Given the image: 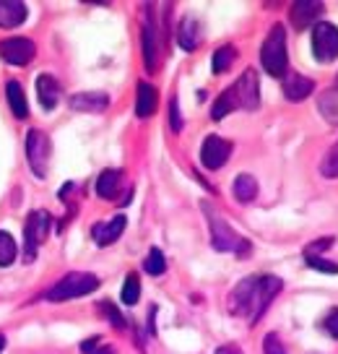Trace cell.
I'll return each mask as SVG.
<instances>
[{
  "mask_svg": "<svg viewBox=\"0 0 338 354\" xmlns=\"http://www.w3.org/2000/svg\"><path fill=\"white\" fill-rule=\"evenodd\" d=\"M284 281L279 277H247L242 279L229 295V313L234 318H245L247 323H258L268 310Z\"/></svg>",
  "mask_w": 338,
  "mask_h": 354,
  "instance_id": "cell-1",
  "label": "cell"
},
{
  "mask_svg": "<svg viewBox=\"0 0 338 354\" xmlns=\"http://www.w3.org/2000/svg\"><path fill=\"white\" fill-rule=\"evenodd\" d=\"M258 107H261V84H258V73L250 68L237 78L234 86L218 94L216 102L211 104V118L224 120L234 110H258Z\"/></svg>",
  "mask_w": 338,
  "mask_h": 354,
  "instance_id": "cell-2",
  "label": "cell"
},
{
  "mask_svg": "<svg viewBox=\"0 0 338 354\" xmlns=\"http://www.w3.org/2000/svg\"><path fill=\"white\" fill-rule=\"evenodd\" d=\"M203 214H206V219H208V234H211L214 250H218V253H240L242 258L250 253L252 245L247 243L245 237H240V234L234 232L229 224L221 219L211 206H203Z\"/></svg>",
  "mask_w": 338,
  "mask_h": 354,
  "instance_id": "cell-3",
  "label": "cell"
},
{
  "mask_svg": "<svg viewBox=\"0 0 338 354\" xmlns=\"http://www.w3.org/2000/svg\"><path fill=\"white\" fill-rule=\"evenodd\" d=\"M99 289V277L88 274V271H71L66 277L60 279L57 284L44 292V299L50 302H66V299H78V297H86L91 292Z\"/></svg>",
  "mask_w": 338,
  "mask_h": 354,
  "instance_id": "cell-4",
  "label": "cell"
},
{
  "mask_svg": "<svg viewBox=\"0 0 338 354\" xmlns=\"http://www.w3.org/2000/svg\"><path fill=\"white\" fill-rule=\"evenodd\" d=\"M263 71L273 78H284L289 71V53H286V32L284 26H273L261 47Z\"/></svg>",
  "mask_w": 338,
  "mask_h": 354,
  "instance_id": "cell-5",
  "label": "cell"
},
{
  "mask_svg": "<svg viewBox=\"0 0 338 354\" xmlns=\"http://www.w3.org/2000/svg\"><path fill=\"white\" fill-rule=\"evenodd\" d=\"M50 224H53V216L42 209H34L26 216V224H24V263H34L39 245L50 234Z\"/></svg>",
  "mask_w": 338,
  "mask_h": 354,
  "instance_id": "cell-6",
  "label": "cell"
},
{
  "mask_svg": "<svg viewBox=\"0 0 338 354\" xmlns=\"http://www.w3.org/2000/svg\"><path fill=\"white\" fill-rule=\"evenodd\" d=\"M50 156H53V144H50V136L42 131L26 133V162L32 167L34 177H47V167H50Z\"/></svg>",
  "mask_w": 338,
  "mask_h": 354,
  "instance_id": "cell-7",
  "label": "cell"
},
{
  "mask_svg": "<svg viewBox=\"0 0 338 354\" xmlns=\"http://www.w3.org/2000/svg\"><path fill=\"white\" fill-rule=\"evenodd\" d=\"M312 55L317 63H333L338 57V29L330 21H317L312 29Z\"/></svg>",
  "mask_w": 338,
  "mask_h": 354,
  "instance_id": "cell-8",
  "label": "cell"
},
{
  "mask_svg": "<svg viewBox=\"0 0 338 354\" xmlns=\"http://www.w3.org/2000/svg\"><path fill=\"white\" fill-rule=\"evenodd\" d=\"M34 55H37V47L26 37H8V39L0 42V57L8 66H16V68L29 66L34 60Z\"/></svg>",
  "mask_w": 338,
  "mask_h": 354,
  "instance_id": "cell-9",
  "label": "cell"
},
{
  "mask_svg": "<svg viewBox=\"0 0 338 354\" xmlns=\"http://www.w3.org/2000/svg\"><path fill=\"white\" fill-rule=\"evenodd\" d=\"M232 154V144L224 141L221 136H206L203 146H200V162L206 169H221L227 165V159Z\"/></svg>",
  "mask_w": 338,
  "mask_h": 354,
  "instance_id": "cell-10",
  "label": "cell"
},
{
  "mask_svg": "<svg viewBox=\"0 0 338 354\" xmlns=\"http://www.w3.org/2000/svg\"><path fill=\"white\" fill-rule=\"evenodd\" d=\"M143 66L149 73H156L159 68V32H156V19L151 13L143 24Z\"/></svg>",
  "mask_w": 338,
  "mask_h": 354,
  "instance_id": "cell-11",
  "label": "cell"
},
{
  "mask_svg": "<svg viewBox=\"0 0 338 354\" xmlns=\"http://www.w3.org/2000/svg\"><path fill=\"white\" fill-rule=\"evenodd\" d=\"M323 3L320 0H297L289 8V19L294 24V29H307L310 24H317V19L323 16Z\"/></svg>",
  "mask_w": 338,
  "mask_h": 354,
  "instance_id": "cell-12",
  "label": "cell"
},
{
  "mask_svg": "<svg viewBox=\"0 0 338 354\" xmlns=\"http://www.w3.org/2000/svg\"><path fill=\"white\" fill-rule=\"evenodd\" d=\"M128 227V219L122 216V214H118L115 219L109 221H99V224H94L91 227V237H94V243L99 245V248H107V245L118 243L120 240L122 230Z\"/></svg>",
  "mask_w": 338,
  "mask_h": 354,
  "instance_id": "cell-13",
  "label": "cell"
},
{
  "mask_svg": "<svg viewBox=\"0 0 338 354\" xmlns=\"http://www.w3.org/2000/svg\"><path fill=\"white\" fill-rule=\"evenodd\" d=\"M60 94H63V88L57 84V78L50 76V73H39L37 76V97H39V104H42L44 112H53L57 107Z\"/></svg>",
  "mask_w": 338,
  "mask_h": 354,
  "instance_id": "cell-14",
  "label": "cell"
},
{
  "mask_svg": "<svg viewBox=\"0 0 338 354\" xmlns=\"http://www.w3.org/2000/svg\"><path fill=\"white\" fill-rule=\"evenodd\" d=\"M68 104L76 112H104L109 107V97L104 91H78L68 100Z\"/></svg>",
  "mask_w": 338,
  "mask_h": 354,
  "instance_id": "cell-15",
  "label": "cell"
},
{
  "mask_svg": "<svg viewBox=\"0 0 338 354\" xmlns=\"http://www.w3.org/2000/svg\"><path fill=\"white\" fill-rule=\"evenodd\" d=\"M29 16V8L21 0H0V26L3 29H16L21 26Z\"/></svg>",
  "mask_w": 338,
  "mask_h": 354,
  "instance_id": "cell-16",
  "label": "cell"
},
{
  "mask_svg": "<svg viewBox=\"0 0 338 354\" xmlns=\"http://www.w3.org/2000/svg\"><path fill=\"white\" fill-rule=\"evenodd\" d=\"M281 86H284V97L289 102H302L312 94L315 81L307 76H299V73H289V76H284V84H281Z\"/></svg>",
  "mask_w": 338,
  "mask_h": 354,
  "instance_id": "cell-17",
  "label": "cell"
},
{
  "mask_svg": "<svg viewBox=\"0 0 338 354\" xmlns=\"http://www.w3.org/2000/svg\"><path fill=\"white\" fill-rule=\"evenodd\" d=\"M122 193V172L120 169H104L97 177V196L104 201H115Z\"/></svg>",
  "mask_w": 338,
  "mask_h": 354,
  "instance_id": "cell-18",
  "label": "cell"
},
{
  "mask_svg": "<svg viewBox=\"0 0 338 354\" xmlns=\"http://www.w3.org/2000/svg\"><path fill=\"white\" fill-rule=\"evenodd\" d=\"M177 42L187 53L198 50V44H200V24H198L196 16H185L180 21V26H177Z\"/></svg>",
  "mask_w": 338,
  "mask_h": 354,
  "instance_id": "cell-19",
  "label": "cell"
},
{
  "mask_svg": "<svg viewBox=\"0 0 338 354\" xmlns=\"http://www.w3.org/2000/svg\"><path fill=\"white\" fill-rule=\"evenodd\" d=\"M159 104V94L149 81H138V94H135V115L138 118H151Z\"/></svg>",
  "mask_w": 338,
  "mask_h": 354,
  "instance_id": "cell-20",
  "label": "cell"
},
{
  "mask_svg": "<svg viewBox=\"0 0 338 354\" xmlns=\"http://www.w3.org/2000/svg\"><path fill=\"white\" fill-rule=\"evenodd\" d=\"M6 97H8L13 118L26 120V118H29V104H26V94H24V86L19 84V81H8V86H6Z\"/></svg>",
  "mask_w": 338,
  "mask_h": 354,
  "instance_id": "cell-21",
  "label": "cell"
},
{
  "mask_svg": "<svg viewBox=\"0 0 338 354\" xmlns=\"http://www.w3.org/2000/svg\"><path fill=\"white\" fill-rule=\"evenodd\" d=\"M232 193L240 203H250L258 196V180L252 175H237L234 177V185H232Z\"/></svg>",
  "mask_w": 338,
  "mask_h": 354,
  "instance_id": "cell-22",
  "label": "cell"
},
{
  "mask_svg": "<svg viewBox=\"0 0 338 354\" xmlns=\"http://www.w3.org/2000/svg\"><path fill=\"white\" fill-rule=\"evenodd\" d=\"M317 110H320V115H323L328 122L338 125V86L328 88V91H323V94L317 97Z\"/></svg>",
  "mask_w": 338,
  "mask_h": 354,
  "instance_id": "cell-23",
  "label": "cell"
},
{
  "mask_svg": "<svg viewBox=\"0 0 338 354\" xmlns=\"http://www.w3.org/2000/svg\"><path fill=\"white\" fill-rule=\"evenodd\" d=\"M234 60H237V50H234L232 44H224V47H218L216 53H214L211 68H214V73H227Z\"/></svg>",
  "mask_w": 338,
  "mask_h": 354,
  "instance_id": "cell-24",
  "label": "cell"
},
{
  "mask_svg": "<svg viewBox=\"0 0 338 354\" xmlns=\"http://www.w3.org/2000/svg\"><path fill=\"white\" fill-rule=\"evenodd\" d=\"M143 268H146L149 277H162L164 268H167V261H164V253L159 248H151V250H149L146 261H143Z\"/></svg>",
  "mask_w": 338,
  "mask_h": 354,
  "instance_id": "cell-25",
  "label": "cell"
},
{
  "mask_svg": "<svg viewBox=\"0 0 338 354\" xmlns=\"http://www.w3.org/2000/svg\"><path fill=\"white\" fill-rule=\"evenodd\" d=\"M19 255V248H16V240H13L8 232H0V266H11Z\"/></svg>",
  "mask_w": 338,
  "mask_h": 354,
  "instance_id": "cell-26",
  "label": "cell"
},
{
  "mask_svg": "<svg viewBox=\"0 0 338 354\" xmlns=\"http://www.w3.org/2000/svg\"><path fill=\"white\" fill-rule=\"evenodd\" d=\"M120 297H122V302H125L128 308H133V305L141 299V281H138V277H135V274H131V277L125 279Z\"/></svg>",
  "mask_w": 338,
  "mask_h": 354,
  "instance_id": "cell-27",
  "label": "cell"
},
{
  "mask_svg": "<svg viewBox=\"0 0 338 354\" xmlns=\"http://www.w3.org/2000/svg\"><path fill=\"white\" fill-rule=\"evenodd\" d=\"M320 172H323V177H328V180H336L338 177V141L330 146V151L323 156V162H320Z\"/></svg>",
  "mask_w": 338,
  "mask_h": 354,
  "instance_id": "cell-28",
  "label": "cell"
},
{
  "mask_svg": "<svg viewBox=\"0 0 338 354\" xmlns=\"http://www.w3.org/2000/svg\"><path fill=\"white\" fill-rule=\"evenodd\" d=\"M305 261L310 268H315V271H323V274H338V263L333 261H326V258H320V255H305Z\"/></svg>",
  "mask_w": 338,
  "mask_h": 354,
  "instance_id": "cell-29",
  "label": "cell"
},
{
  "mask_svg": "<svg viewBox=\"0 0 338 354\" xmlns=\"http://www.w3.org/2000/svg\"><path fill=\"white\" fill-rule=\"evenodd\" d=\"M99 310H102V315H104L115 328H125V318L118 313V308H115L112 302H99Z\"/></svg>",
  "mask_w": 338,
  "mask_h": 354,
  "instance_id": "cell-30",
  "label": "cell"
},
{
  "mask_svg": "<svg viewBox=\"0 0 338 354\" xmlns=\"http://www.w3.org/2000/svg\"><path fill=\"white\" fill-rule=\"evenodd\" d=\"M320 328H323V331H326L330 339H338V308L328 310L326 318L320 321Z\"/></svg>",
  "mask_w": 338,
  "mask_h": 354,
  "instance_id": "cell-31",
  "label": "cell"
},
{
  "mask_svg": "<svg viewBox=\"0 0 338 354\" xmlns=\"http://www.w3.org/2000/svg\"><path fill=\"white\" fill-rule=\"evenodd\" d=\"M263 354H286V346L281 344L279 333H268L263 339Z\"/></svg>",
  "mask_w": 338,
  "mask_h": 354,
  "instance_id": "cell-32",
  "label": "cell"
},
{
  "mask_svg": "<svg viewBox=\"0 0 338 354\" xmlns=\"http://www.w3.org/2000/svg\"><path fill=\"white\" fill-rule=\"evenodd\" d=\"M169 125H172V131H175V133L182 131V118H180V107H177V100L169 102Z\"/></svg>",
  "mask_w": 338,
  "mask_h": 354,
  "instance_id": "cell-33",
  "label": "cell"
},
{
  "mask_svg": "<svg viewBox=\"0 0 338 354\" xmlns=\"http://www.w3.org/2000/svg\"><path fill=\"white\" fill-rule=\"evenodd\" d=\"M333 245V237H323V240H317V243H310L305 248V255H320L326 248H330Z\"/></svg>",
  "mask_w": 338,
  "mask_h": 354,
  "instance_id": "cell-34",
  "label": "cell"
},
{
  "mask_svg": "<svg viewBox=\"0 0 338 354\" xmlns=\"http://www.w3.org/2000/svg\"><path fill=\"white\" fill-rule=\"evenodd\" d=\"M216 354H242V349L237 344H224V346H218Z\"/></svg>",
  "mask_w": 338,
  "mask_h": 354,
  "instance_id": "cell-35",
  "label": "cell"
},
{
  "mask_svg": "<svg viewBox=\"0 0 338 354\" xmlns=\"http://www.w3.org/2000/svg\"><path fill=\"white\" fill-rule=\"evenodd\" d=\"M99 346V339H88V342H81V352L84 354H91L94 349Z\"/></svg>",
  "mask_w": 338,
  "mask_h": 354,
  "instance_id": "cell-36",
  "label": "cell"
},
{
  "mask_svg": "<svg viewBox=\"0 0 338 354\" xmlns=\"http://www.w3.org/2000/svg\"><path fill=\"white\" fill-rule=\"evenodd\" d=\"M91 354H118V349H115L112 344H99V346Z\"/></svg>",
  "mask_w": 338,
  "mask_h": 354,
  "instance_id": "cell-37",
  "label": "cell"
},
{
  "mask_svg": "<svg viewBox=\"0 0 338 354\" xmlns=\"http://www.w3.org/2000/svg\"><path fill=\"white\" fill-rule=\"evenodd\" d=\"M71 193H73V183H68V185H63V190L57 193V198H60V201H66L68 196H71Z\"/></svg>",
  "mask_w": 338,
  "mask_h": 354,
  "instance_id": "cell-38",
  "label": "cell"
},
{
  "mask_svg": "<svg viewBox=\"0 0 338 354\" xmlns=\"http://www.w3.org/2000/svg\"><path fill=\"white\" fill-rule=\"evenodd\" d=\"M3 349H6V336L0 333V354H3Z\"/></svg>",
  "mask_w": 338,
  "mask_h": 354,
  "instance_id": "cell-39",
  "label": "cell"
},
{
  "mask_svg": "<svg viewBox=\"0 0 338 354\" xmlns=\"http://www.w3.org/2000/svg\"><path fill=\"white\" fill-rule=\"evenodd\" d=\"M336 86H338V78H336Z\"/></svg>",
  "mask_w": 338,
  "mask_h": 354,
  "instance_id": "cell-40",
  "label": "cell"
}]
</instances>
